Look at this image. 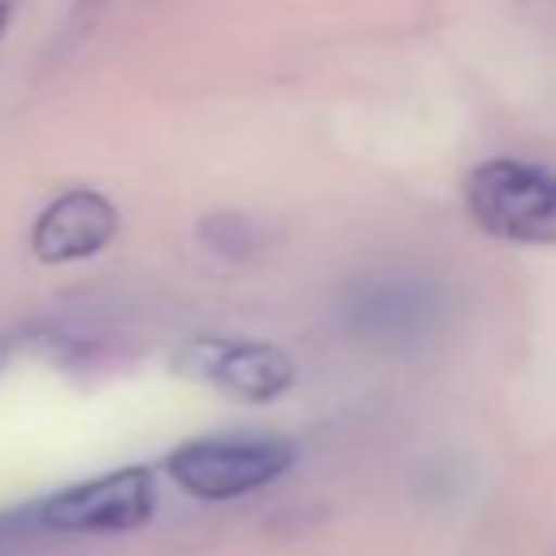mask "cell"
I'll use <instances>...</instances> for the list:
<instances>
[{"mask_svg":"<svg viewBox=\"0 0 556 556\" xmlns=\"http://www.w3.org/2000/svg\"><path fill=\"white\" fill-rule=\"evenodd\" d=\"M480 229L515 244H556V176L522 161H488L465 184Z\"/></svg>","mask_w":556,"mask_h":556,"instance_id":"1","label":"cell"},{"mask_svg":"<svg viewBox=\"0 0 556 556\" xmlns=\"http://www.w3.org/2000/svg\"><path fill=\"white\" fill-rule=\"evenodd\" d=\"M294 465V450L278 439H199L168 457V472L199 500H237L270 484Z\"/></svg>","mask_w":556,"mask_h":556,"instance_id":"2","label":"cell"},{"mask_svg":"<svg viewBox=\"0 0 556 556\" xmlns=\"http://www.w3.org/2000/svg\"><path fill=\"white\" fill-rule=\"evenodd\" d=\"M156 510V484L149 469H118L50 495L39 522L58 533H126Z\"/></svg>","mask_w":556,"mask_h":556,"instance_id":"3","label":"cell"},{"mask_svg":"<svg viewBox=\"0 0 556 556\" xmlns=\"http://www.w3.org/2000/svg\"><path fill=\"white\" fill-rule=\"evenodd\" d=\"M176 370L202 386H214L237 401H275L294 386V363L287 351L252 340L199 336L176 351Z\"/></svg>","mask_w":556,"mask_h":556,"instance_id":"4","label":"cell"},{"mask_svg":"<svg viewBox=\"0 0 556 556\" xmlns=\"http://www.w3.org/2000/svg\"><path fill=\"white\" fill-rule=\"evenodd\" d=\"M115 232L118 214L103 194L70 191L42 210L31 232V248L42 263H77L103 252Z\"/></svg>","mask_w":556,"mask_h":556,"instance_id":"5","label":"cell"},{"mask_svg":"<svg viewBox=\"0 0 556 556\" xmlns=\"http://www.w3.org/2000/svg\"><path fill=\"white\" fill-rule=\"evenodd\" d=\"M434 302L419 282H374L348 305V320L366 340H404L427 328Z\"/></svg>","mask_w":556,"mask_h":556,"instance_id":"6","label":"cell"},{"mask_svg":"<svg viewBox=\"0 0 556 556\" xmlns=\"http://www.w3.org/2000/svg\"><path fill=\"white\" fill-rule=\"evenodd\" d=\"M199 237H202V244H206L210 252L225 255V260H244V255L252 252V244H255V232H252V225H248V217L229 214V210H222V214H210L206 222L199 225Z\"/></svg>","mask_w":556,"mask_h":556,"instance_id":"7","label":"cell"},{"mask_svg":"<svg viewBox=\"0 0 556 556\" xmlns=\"http://www.w3.org/2000/svg\"><path fill=\"white\" fill-rule=\"evenodd\" d=\"M4 20H9V9H0V27H4Z\"/></svg>","mask_w":556,"mask_h":556,"instance_id":"8","label":"cell"}]
</instances>
